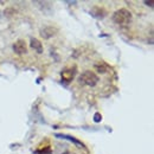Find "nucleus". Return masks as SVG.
Segmentation results:
<instances>
[{"instance_id":"obj_1","label":"nucleus","mask_w":154,"mask_h":154,"mask_svg":"<svg viewBox=\"0 0 154 154\" xmlns=\"http://www.w3.org/2000/svg\"><path fill=\"white\" fill-rule=\"evenodd\" d=\"M113 21L120 26H126L132 21V13L127 8H120L113 14Z\"/></svg>"},{"instance_id":"obj_2","label":"nucleus","mask_w":154,"mask_h":154,"mask_svg":"<svg viewBox=\"0 0 154 154\" xmlns=\"http://www.w3.org/2000/svg\"><path fill=\"white\" fill-rule=\"evenodd\" d=\"M78 82L81 84H83V85H87V87H95L100 82V78L94 71L88 70V71H84V72H82L79 75Z\"/></svg>"},{"instance_id":"obj_3","label":"nucleus","mask_w":154,"mask_h":154,"mask_svg":"<svg viewBox=\"0 0 154 154\" xmlns=\"http://www.w3.org/2000/svg\"><path fill=\"white\" fill-rule=\"evenodd\" d=\"M56 33H57V29L54 27V26H45L44 29L40 30V36L45 39H49L51 38V37H54Z\"/></svg>"},{"instance_id":"obj_4","label":"nucleus","mask_w":154,"mask_h":154,"mask_svg":"<svg viewBox=\"0 0 154 154\" xmlns=\"http://www.w3.org/2000/svg\"><path fill=\"white\" fill-rule=\"evenodd\" d=\"M13 50H14V52L16 54H18V55H24V54H26V43H25V40H23V39H18L14 44H13Z\"/></svg>"},{"instance_id":"obj_5","label":"nucleus","mask_w":154,"mask_h":154,"mask_svg":"<svg viewBox=\"0 0 154 154\" xmlns=\"http://www.w3.org/2000/svg\"><path fill=\"white\" fill-rule=\"evenodd\" d=\"M31 46H32V49H33L37 54H42V52H43V45H42V43L39 42L38 39H36V38L31 39Z\"/></svg>"},{"instance_id":"obj_6","label":"nucleus","mask_w":154,"mask_h":154,"mask_svg":"<svg viewBox=\"0 0 154 154\" xmlns=\"http://www.w3.org/2000/svg\"><path fill=\"white\" fill-rule=\"evenodd\" d=\"M95 69H96L98 72H102V74H106L108 70H109V66L104 63V62H100L95 64Z\"/></svg>"},{"instance_id":"obj_7","label":"nucleus","mask_w":154,"mask_h":154,"mask_svg":"<svg viewBox=\"0 0 154 154\" xmlns=\"http://www.w3.org/2000/svg\"><path fill=\"white\" fill-rule=\"evenodd\" d=\"M57 137H62V139H66V140H69V141H72V142H75L76 145L78 146H82V147H84V145L81 142V141H78L77 139H75L74 136H70V135H65V134H56Z\"/></svg>"},{"instance_id":"obj_8","label":"nucleus","mask_w":154,"mask_h":154,"mask_svg":"<svg viewBox=\"0 0 154 154\" xmlns=\"http://www.w3.org/2000/svg\"><path fill=\"white\" fill-rule=\"evenodd\" d=\"M72 77H74L72 70H65V71L62 72V78H63L64 81H66V82H70V81L72 79Z\"/></svg>"},{"instance_id":"obj_9","label":"nucleus","mask_w":154,"mask_h":154,"mask_svg":"<svg viewBox=\"0 0 154 154\" xmlns=\"http://www.w3.org/2000/svg\"><path fill=\"white\" fill-rule=\"evenodd\" d=\"M145 4H146V5H148L149 7H153V4H152L151 1H145Z\"/></svg>"}]
</instances>
